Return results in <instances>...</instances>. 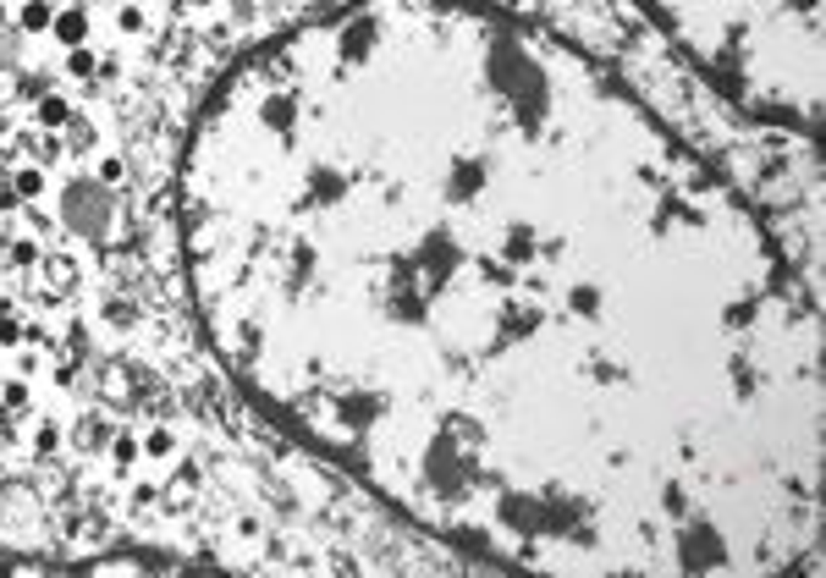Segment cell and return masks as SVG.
<instances>
[{"instance_id":"obj_1","label":"cell","mask_w":826,"mask_h":578,"mask_svg":"<svg viewBox=\"0 0 826 578\" xmlns=\"http://www.w3.org/2000/svg\"><path fill=\"white\" fill-rule=\"evenodd\" d=\"M821 0H694L678 44L749 110L815 132L821 110ZM666 17L672 0H650Z\"/></svg>"},{"instance_id":"obj_2","label":"cell","mask_w":826,"mask_h":578,"mask_svg":"<svg viewBox=\"0 0 826 578\" xmlns=\"http://www.w3.org/2000/svg\"><path fill=\"white\" fill-rule=\"evenodd\" d=\"M50 28H56V39H61V44H83V33H88L83 11H61V17H50Z\"/></svg>"},{"instance_id":"obj_3","label":"cell","mask_w":826,"mask_h":578,"mask_svg":"<svg viewBox=\"0 0 826 578\" xmlns=\"http://www.w3.org/2000/svg\"><path fill=\"white\" fill-rule=\"evenodd\" d=\"M50 17H56V11H50L44 0H28V6H22V28H28V33H44V28H50Z\"/></svg>"},{"instance_id":"obj_4","label":"cell","mask_w":826,"mask_h":578,"mask_svg":"<svg viewBox=\"0 0 826 578\" xmlns=\"http://www.w3.org/2000/svg\"><path fill=\"white\" fill-rule=\"evenodd\" d=\"M17 193H22V199H39V193H44V171H39V165H22V171H17Z\"/></svg>"},{"instance_id":"obj_5","label":"cell","mask_w":826,"mask_h":578,"mask_svg":"<svg viewBox=\"0 0 826 578\" xmlns=\"http://www.w3.org/2000/svg\"><path fill=\"white\" fill-rule=\"evenodd\" d=\"M72 110H66V100H56V94H44L39 100V122H50V127H61Z\"/></svg>"},{"instance_id":"obj_6","label":"cell","mask_w":826,"mask_h":578,"mask_svg":"<svg viewBox=\"0 0 826 578\" xmlns=\"http://www.w3.org/2000/svg\"><path fill=\"white\" fill-rule=\"evenodd\" d=\"M144 452H149V457H171V452H177V435H171V430H149Z\"/></svg>"},{"instance_id":"obj_7","label":"cell","mask_w":826,"mask_h":578,"mask_svg":"<svg viewBox=\"0 0 826 578\" xmlns=\"http://www.w3.org/2000/svg\"><path fill=\"white\" fill-rule=\"evenodd\" d=\"M33 446H39V452H56V446H61V430H56V424H39V430H33Z\"/></svg>"},{"instance_id":"obj_8","label":"cell","mask_w":826,"mask_h":578,"mask_svg":"<svg viewBox=\"0 0 826 578\" xmlns=\"http://www.w3.org/2000/svg\"><path fill=\"white\" fill-rule=\"evenodd\" d=\"M66 66H72V72L83 78V72H94V56H88L83 44H72V56H66Z\"/></svg>"},{"instance_id":"obj_9","label":"cell","mask_w":826,"mask_h":578,"mask_svg":"<svg viewBox=\"0 0 826 578\" xmlns=\"http://www.w3.org/2000/svg\"><path fill=\"white\" fill-rule=\"evenodd\" d=\"M132 457H138V441H132V435H116V463H122V468H127Z\"/></svg>"},{"instance_id":"obj_10","label":"cell","mask_w":826,"mask_h":578,"mask_svg":"<svg viewBox=\"0 0 826 578\" xmlns=\"http://www.w3.org/2000/svg\"><path fill=\"white\" fill-rule=\"evenodd\" d=\"M28 402V386L22 380H6V408H22Z\"/></svg>"},{"instance_id":"obj_11","label":"cell","mask_w":826,"mask_h":578,"mask_svg":"<svg viewBox=\"0 0 826 578\" xmlns=\"http://www.w3.org/2000/svg\"><path fill=\"white\" fill-rule=\"evenodd\" d=\"M122 28H127V33H138V28H144V11H138V6H122Z\"/></svg>"},{"instance_id":"obj_12","label":"cell","mask_w":826,"mask_h":578,"mask_svg":"<svg viewBox=\"0 0 826 578\" xmlns=\"http://www.w3.org/2000/svg\"><path fill=\"white\" fill-rule=\"evenodd\" d=\"M11 259H17V265H33V259H39V248H33V243H11Z\"/></svg>"},{"instance_id":"obj_13","label":"cell","mask_w":826,"mask_h":578,"mask_svg":"<svg viewBox=\"0 0 826 578\" xmlns=\"http://www.w3.org/2000/svg\"><path fill=\"white\" fill-rule=\"evenodd\" d=\"M17 336H22L17 320H6V314H0V342H17Z\"/></svg>"}]
</instances>
